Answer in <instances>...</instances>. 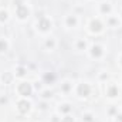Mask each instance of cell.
<instances>
[{"label":"cell","instance_id":"cell-4","mask_svg":"<svg viewBox=\"0 0 122 122\" xmlns=\"http://www.w3.org/2000/svg\"><path fill=\"white\" fill-rule=\"evenodd\" d=\"M29 108H30V104L27 102V101H20L19 102V109H20V112H27L29 111Z\"/></svg>","mask_w":122,"mask_h":122},{"label":"cell","instance_id":"cell-10","mask_svg":"<svg viewBox=\"0 0 122 122\" xmlns=\"http://www.w3.org/2000/svg\"><path fill=\"white\" fill-rule=\"evenodd\" d=\"M109 95H111V97H115V95H117V90H115L114 87L109 88Z\"/></svg>","mask_w":122,"mask_h":122},{"label":"cell","instance_id":"cell-7","mask_svg":"<svg viewBox=\"0 0 122 122\" xmlns=\"http://www.w3.org/2000/svg\"><path fill=\"white\" fill-rule=\"evenodd\" d=\"M102 54V51H101V47H94L92 48V56H95V57H99Z\"/></svg>","mask_w":122,"mask_h":122},{"label":"cell","instance_id":"cell-15","mask_svg":"<svg viewBox=\"0 0 122 122\" xmlns=\"http://www.w3.org/2000/svg\"><path fill=\"white\" fill-rule=\"evenodd\" d=\"M62 111H64V112H68V111H70V105H64V107H62Z\"/></svg>","mask_w":122,"mask_h":122},{"label":"cell","instance_id":"cell-20","mask_svg":"<svg viewBox=\"0 0 122 122\" xmlns=\"http://www.w3.org/2000/svg\"><path fill=\"white\" fill-rule=\"evenodd\" d=\"M44 97H46V98H48V97H51V92H44Z\"/></svg>","mask_w":122,"mask_h":122},{"label":"cell","instance_id":"cell-8","mask_svg":"<svg viewBox=\"0 0 122 122\" xmlns=\"http://www.w3.org/2000/svg\"><path fill=\"white\" fill-rule=\"evenodd\" d=\"M67 23H68L70 26H74V24H75V19H74V17H68V20H67Z\"/></svg>","mask_w":122,"mask_h":122},{"label":"cell","instance_id":"cell-12","mask_svg":"<svg viewBox=\"0 0 122 122\" xmlns=\"http://www.w3.org/2000/svg\"><path fill=\"white\" fill-rule=\"evenodd\" d=\"M44 78H46V81H53V80H54V77H53V75H48V74H47Z\"/></svg>","mask_w":122,"mask_h":122},{"label":"cell","instance_id":"cell-9","mask_svg":"<svg viewBox=\"0 0 122 122\" xmlns=\"http://www.w3.org/2000/svg\"><path fill=\"white\" fill-rule=\"evenodd\" d=\"M6 48H7V44L4 41H0V51H4Z\"/></svg>","mask_w":122,"mask_h":122},{"label":"cell","instance_id":"cell-1","mask_svg":"<svg viewBox=\"0 0 122 122\" xmlns=\"http://www.w3.org/2000/svg\"><path fill=\"white\" fill-rule=\"evenodd\" d=\"M19 91H20V94L21 95H30L31 94V87L29 85V84H21L20 87H19Z\"/></svg>","mask_w":122,"mask_h":122},{"label":"cell","instance_id":"cell-16","mask_svg":"<svg viewBox=\"0 0 122 122\" xmlns=\"http://www.w3.org/2000/svg\"><path fill=\"white\" fill-rule=\"evenodd\" d=\"M78 47H80V48H84V47H85V43L80 41V43H78Z\"/></svg>","mask_w":122,"mask_h":122},{"label":"cell","instance_id":"cell-11","mask_svg":"<svg viewBox=\"0 0 122 122\" xmlns=\"http://www.w3.org/2000/svg\"><path fill=\"white\" fill-rule=\"evenodd\" d=\"M6 17H7V13L6 11H1L0 13V20H6Z\"/></svg>","mask_w":122,"mask_h":122},{"label":"cell","instance_id":"cell-2","mask_svg":"<svg viewBox=\"0 0 122 122\" xmlns=\"http://www.w3.org/2000/svg\"><path fill=\"white\" fill-rule=\"evenodd\" d=\"M17 14H19V17H21V19H24V17H27V14H29V11H27V9H26L24 6H21V4H19V6H17Z\"/></svg>","mask_w":122,"mask_h":122},{"label":"cell","instance_id":"cell-6","mask_svg":"<svg viewBox=\"0 0 122 122\" xmlns=\"http://www.w3.org/2000/svg\"><path fill=\"white\" fill-rule=\"evenodd\" d=\"M40 27H41V30H47V29L50 27V21H47V20H41V21H40Z\"/></svg>","mask_w":122,"mask_h":122},{"label":"cell","instance_id":"cell-3","mask_svg":"<svg viewBox=\"0 0 122 122\" xmlns=\"http://www.w3.org/2000/svg\"><path fill=\"white\" fill-rule=\"evenodd\" d=\"M78 92H80V95L87 97V95H90V87L87 84H81L80 88H78Z\"/></svg>","mask_w":122,"mask_h":122},{"label":"cell","instance_id":"cell-5","mask_svg":"<svg viewBox=\"0 0 122 122\" xmlns=\"http://www.w3.org/2000/svg\"><path fill=\"white\" fill-rule=\"evenodd\" d=\"M91 29L94 31H99L101 30V23L98 21V20H95V21H92V24H91Z\"/></svg>","mask_w":122,"mask_h":122},{"label":"cell","instance_id":"cell-13","mask_svg":"<svg viewBox=\"0 0 122 122\" xmlns=\"http://www.w3.org/2000/svg\"><path fill=\"white\" fill-rule=\"evenodd\" d=\"M62 122H74V121H72V118H71V117H65V118L62 119Z\"/></svg>","mask_w":122,"mask_h":122},{"label":"cell","instance_id":"cell-18","mask_svg":"<svg viewBox=\"0 0 122 122\" xmlns=\"http://www.w3.org/2000/svg\"><path fill=\"white\" fill-rule=\"evenodd\" d=\"M91 119H92V117H91V115H87V117H85V121H88V122H90Z\"/></svg>","mask_w":122,"mask_h":122},{"label":"cell","instance_id":"cell-19","mask_svg":"<svg viewBox=\"0 0 122 122\" xmlns=\"http://www.w3.org/2000/svg\"><path fill=\"white\" fill-rule=\"evenodd\" d=\"M53 44H54V43H53L51 40H50V41H47V46H48V47H53Z\"/></svg>","mask_w":122,"mask_h":122},{"label":"cell","instance_id":"cell-17","mask_svg":"<svg viewBox=\"0 0 122 122\" xmlns=\"http://www.w3.org/2000/svg\"><path fill=\"white\" fill-rule=\"evenodd\" d=\"M19 75H24V70L23 68H19Z\"/></svg>","mask_w":122,"mask_h":122},{"label":"cell","instance_id":"cell-14","mask_svg":"<svg viewBox=\"0 0 122 122\" xmlns=\"http://www.w3.org/2000/svg\"><path fill=\"white\" fill-rule=\"evenodd\" d=\"M102 11H109V6L108 4H104L102 6Z\"/></svg>","mask_w":122,"mask_h":122}]
</instances>
